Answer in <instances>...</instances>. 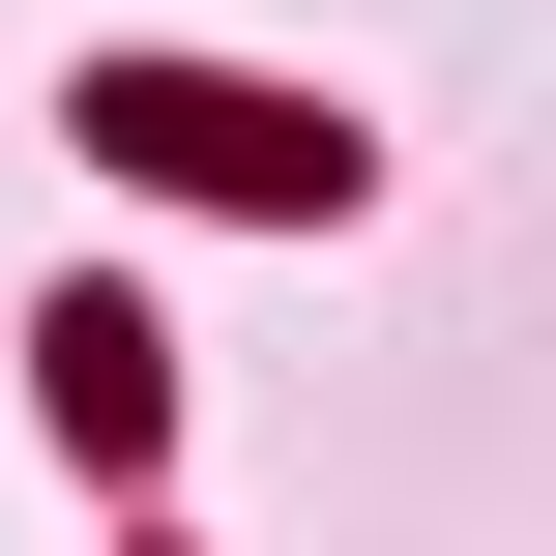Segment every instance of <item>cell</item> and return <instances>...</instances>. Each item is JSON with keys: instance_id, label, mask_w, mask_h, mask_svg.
Instances as JSON below:
<instances>
[{"instance_id": "6da1fadb", "label": "cell", "mask_w": 556, "mask_h": 556, "mask_svg": "<svg viewBox=\"0 0 556 556\" xmlns=\"http://www.w3.org/2000/svg\"><path fill=\"white\" fill-rule=\"evenodd\" d=\"M88 117H117L147 176H205V205H323V176H352L323 117H264V88H176V59H147V88H88Z\"/></svg>"}]
</instances>
